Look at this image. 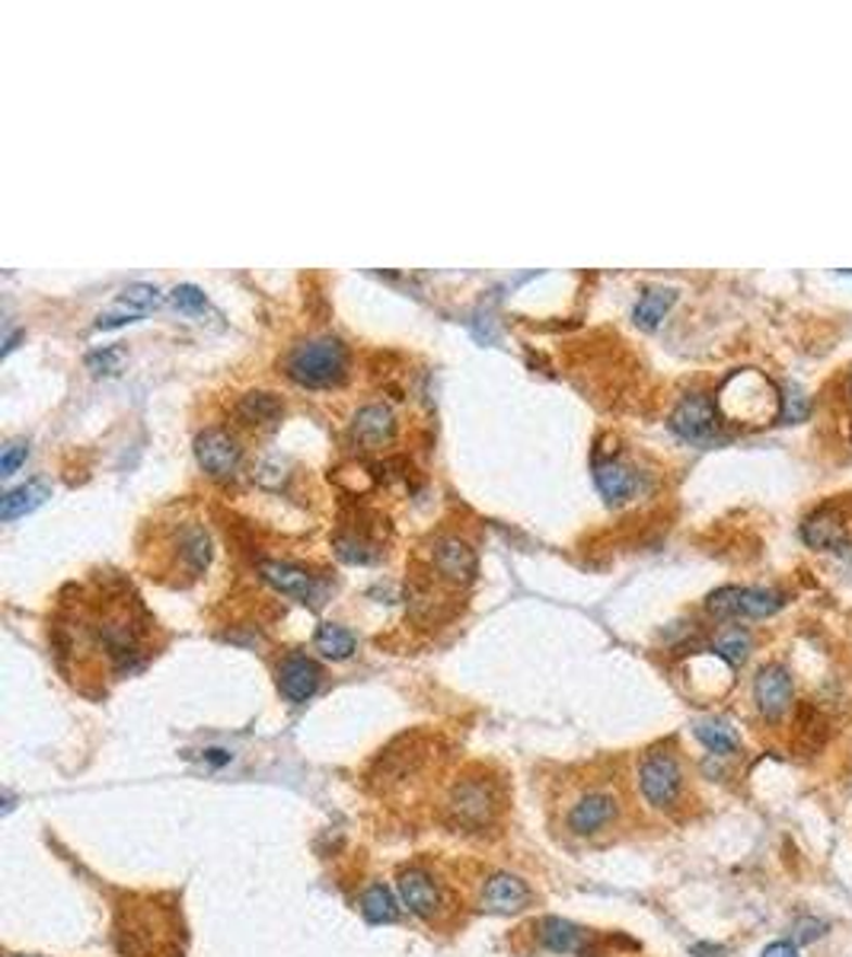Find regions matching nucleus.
<instances>
[{"label": "nucleus", "mask_w": 852, "mask_h": 957, "mask_svg": "<svg viewBox=\"0 0 852 957\" xmlns=\"http://www.w3.org/2000/svg\"><path fill=\"white\" fill-rule=\"evenodd\" d=\"M712 651L719 658H725L732 667H738V664H745L747 651H750V636H747L745 629H725L722 636L715 638Z\"/></svg>", "instance_id": "a878e982"}, {"label": "nucleus", "mask_w": 852, "mask_h": 957, "mask_svg": "<svg viewBox=\"0 0 852 957\" xmlns=\"http://www.w3.org/2000/svg\"><path fill=\"white\" fill-rule=\"evenodd\" d=\"M393 431H396L393 412H390L386 406H380V403L358 409V416H355V422H352V434H355L361 444H368V447H380L383 441L393 437Z\"/></svg>", "instance_id": "a211bd4d"}, {"label": "nucleus", "mask_w": 852, "mask_h": 957, "mask_svg": "<svg viewBox=\"0 0 852 957\" xmlns=\"http://www.w3.org/2000/svg\"><path fill=\"white\" fill-rule=\"evenodd\" d=\"M195 460L212 478H230L240 470L243 447L220 428H208L195 437Z\"/></svg>", "instance_id": "423d86ee"}, {"label": "nucleus", "mask_w": 852, "mask_h": 957, "mask_svg": "<svg viewBox=\"0 0 852 957\" xmlns=\"http://www.w3.org/2000/svg\"><path fill=\"white\" fill-rule=\"evenodd\" d=\"M594 482H597V492L610 501V505H623L626 498L636 495L639 488V478L630 467L616 463V460H597L594 463Z\"/></svg>", "instance_id": "f3484780"}, {"label": "nucleus", "mask_w": 852, "mask_h": 957, "mask_svg": "<svg viewBox=\"0 0 852 957\" xmlns=\"http://www.w3.org/2000/svg\"><path fill=\"white\" fill-rule=\"evenodd\" d=\"M29 457V444L26 441H10L3 447V457H0V476H13Z\"/></svg>", "instance_id": "c756f323"}, {"label": "nucleus", "mask_w": 852, "mask_h": 957, "mask_svg": "<svg viewBox=\"0 0 852 957\" xmlns=\"http://www.w3.org/2000/svg\"><path fill=\"white\" fill-rule=\"evenodd\" d=\"M361 913H365V919L373 922V926H390V922L399 919V901H396V894L386 884H371L361 894Z\"/></svg>", "instance_id": "5701e85b"}, {"label": "nucleus", "mask_w": 852, "mask_h": 957, "mask_svg": "<svg viewBox=\"0 0 852 957\" xmlns=\"http://www.w3.org/2000/svg\"><path fill=\"white\" fill-rule=\"evenodd\" d=\"M259 575H263L275 590H281L284 597H294V600L310 603V607H320L322 603L326 587H322V582L317 575H310V572L301 569V565L266 559V562H259Z\"/></svg>", "instance_id": "0eeeda50"}, {"label": "nucleus", "mask_w": 852, "mask_h": 957, "mask_svg": "<svg viewBox=\"0 0 852 957\" xmlns=\"http://www.w3.org/2000/svg\"><path fill=\"white\" fill-rule=\"evenodd\" d=\"M52 498V485L46 478H29L16 488H10L0 501V521H16V518H26L33 514L36 508H42L46 501Z\"/></svg>", "instance_id": "dca6fc26"}, {"label": "nucleus", "mask_w": 852, "mask_h": 957, "mask_svg": "<svg viewBox=\"0 0 852 957\" xmlns=\"http://www.w3.org/2000/svg\"><path fill=\"white\" fill-rule=\"evenodd\" d=\"M692 735H696L699 744L705 747V750H712L715 756H732V753H738V747H741L738 731H735L732 722H725V718H702V722H696Z\"/></svg>", "instance_id": "412c9836"}, {"label": "nucleus", "mask_w": 852, "mask_h": 957, "mask_svg": "<svg viewBox=\"0 0 852 957\" xmlns=\"http://www.w3.org/2000/svg\"><path fill=\"white\" fill-rule=\"evenodd\" d=\"M783 607H786V594L770 590V587H722V590L709 594V600H705V610L722 620H732V616L766 620V616L779 613Z\"/></svg>", "instance_id": "7ed1b4c3"}, {"label": "nucleus", "mask_w": 852, "mask_h": 957, "mask_svg": "<svg viewBox=\"0 0 852 957\" xmlns=\"http://www.w3.org/2000/svg\"><path fill=\"white\" fill-rule=\"evenodd\" d=\"M345 368H348L345 345L339 339H332V335L297 345L284 361L288 377L294 383H301V386H310V390H322V386L339 383L345 377Z\"/></svg>", "instance_id": "f257e3e1"}, {"label": "nucleus", "mask_w": 852, "mask_h": 957, "mask_svg": "<svg viewBox=\"0 0 852 957\" xmlns=\"http://www.w3.org/2000/svg\"><path fill=\"white\" fill-rule=\"evenodd\" d=\"M314 645H317V651H320L322 658H329V661H345V658L355 654V636L348 629L335 626V623H322L320 629H317Z\"/></svg>", "instance_id": "b1692460"}, {"label": "nucleus", "mask_w": 852, "mask_h": 957, "mask_svg": "<svg viewBox=\"0 0 852 957\" xmlns=\"http://www.w3.org/2000/svg\"><path fill=\"white\" fill-rule=\"evenodd\" d=\"M205 760H212L214 766H224V763H230V753L227 750H208Z\"/></svg>", "instance_id": "473e14b6"}, {"label": "nucleus", "mask_w": 852, "mask_h": 957, "mask_svg": "<svg viewBox=\"0 0 852 957\" xmlns=\"http://www.w3.org/2000/svg\"><path fill=\"white\" fill-rule=\"evenodd\" d=\"M616 811H620V804L610 792H587L569 811V830L575 837H594L616 820Z\"/></svg>", "instance_id": "1a4fd4ad"}, {"label": "nucleus", "mask_w": 852, "mask_h": 957, "mask_svg": "<svg viewBox=\"0 0 852 957\" xmlns=\"http://www.w3.org/2000/svg\"><path fill=\"white\" fill-rule=\"evenodd\" d=\"M161 304V291L154 284H131L118 294V301L109 307L106 314L97 317V329H115V326H125V322H138L141 317H148L154 307Z\"/></svg>", "instance_id": "ddd939ff"}, {"label": "nucleus", "mask_w": 852, "mask_h": 957, "mask_svg": "<svg viewBox=\"0 0 852 957\" xmlns=\"http://www.w3.org/2000/svg\"><path fill=\"white\" fill-rule=\"evenodd\" d=\"M808 412H811V403H808L804 390H801V386H796V383H789V386H786V396H783L779 419H783L786 425H792V422L808 419Z\"/></svg>", "instance_id": "cd10ccee"}, {"label": "nucleus", "mask_w": 852, "mask_h": 957, "mask_svg": "<svg viewBox=\"0 0 852 957\" xmlns=\"http://www.w3.org/2000/svg\"><path fill=\"white\" fill-rule=\"evenodd\" d=\"M753 699H756V709L766 722H779L789 705H792V677L786 667L779 664H770L756 674L753 680Z\"/></svg>", "instance_id": "6e6552de"}, {"label": "nucleus", "mask_w": 852, "mask_h": 957, "mask_svg": "<svg viewBox=\"0 0 852 957\" xmlns=\"http://www.w3.org/2000/svg\"><path fill=\"white\" fill-rule=\"evenodd\" d=\"M122 361H125V348H103V352L87 355V368L93 373H106V377L122 371Z\"/></svg>", "instance_id": "c85d7f7f"}, {"label": "nucleus", "mask_w": 852, "mask_h": 957, "mask_svg": "<svg viewBox=\"0 0 852 957\" xmlns=\"http://www.w3.org/2000/svg\"><path fill=\"white\" fill-rule=\"evenodd\" d=\"M284 416V403L275 393H246L237 403V419L243 425L253 428H271Z\"/></svg>", "instance_id": "aec40b11"}, {"label": "nucleus", "mask_w": 852, "mask_h": 957, "mask_svg": "<svg viewBox=\"0 0 852 957\" xmlns=\"http://www.w3.org/2000/svg\"><path fill=\"white\" fill-rule=\"evenodd\" d=\"M169 304L179 310V314H189V317H205L208 310V297L205 291H199L195 284H179L169 291Z\"/></svg>", "instance_id": "bb28decb"}, {"label": "nucleus", "mask_w": 852, "mask_h": 957, "mask_svg": "<svg viewBox=\"0 0 852 957\" xmlns=\"http://www.w3.org/2000/svg\"><path fill=\"white\" fill-rule=\"evenodd\" d=\"M639 789L641 798L651 807H658V811L674 807L684 792V769H681L677 756L667 750L645 753V760L639 763Z\"/></svg>", "instance_id": "20e7f679"}, {"label": "nucleus", "mask_w": 852, "mask_h": 957, "mask_svg": "<svg viewBox=\"0 0 852 957\" xmlns=\"http://www.w3.org/2000/svg\"><path fill=\"white\" fill-rule=\"evenodd\" d=\"M320 677L317 661H310L307 654H288L278 667V690L288 702L301 705V702L314 699V692L320 690Z\"/></svg>", "instance_id": "f8f14e48"}, {"label": "nucleus", "mask_w": 852, "mask_h": 957, "mask_svg": "<svg viewBox=\"0 0 852 957\" xmlns=\"http://www.w3.org/2000/svg\"><path fill=\"white\" fill-rule=\"evenodd\" d=\"M760 957H801V955L792 942H773V945H766V948H763V955Z\"/></svg>", "instance_id": "2f4dec72"}, {"label": "nucleus", "mask_w": 852, "mask_h": 957, "mask_svg": "<svg viewBox=\"0 0 852 957\" xmlns=\"http://www.w3.org/2000/svg\"><path fill=\"white\" fill-rule=\"evenodd\" d=\"M182 559L192 565V572H205L212 562V539L202 527H192L182 536Z\"/></svg>", "instance_id": "393cba45"}, {"label": "nucleus", "mask_w": 852, "mask_h": 957, "mask_svg": "<svg viewBox=\"0 0 852 957\" xmlns=\"http://www.w3.org/2000/svg\"><path fill=\"white\" fill-rule=\"evenodd\" d=\"M671 431L687 444H715L722 437L715 403L705 393H687L671 412Z\"/></svg>", "instance_id": "39448f33"}, {"label": "nucleus", "mask_w": 852, "mask_h": 957, "mask_svg": "<svg viewBox=\"0 0 852 957\" xmlns=\"http://www.w3.org/2000/svg\"><path fill=\"white\" fill-rule=\"evenodd\" d=\"M539 945L552 955H590V932H585L582 926L569 922V919H559V916H549L539 922Z\"/></svg>", "instance_id": "4468645a"}, {"label": "nucleus", "mask_w": 852, "mask_h": 957, "mask_svg": "<svg viewBox=\"0 0 852 957\" xmlns=\"http://www.w3.org/2000/svg\"><path fill=\"white\" fill-rule=\"evenodd\" d=\"M434 565L444 578L457 582V585H467L473 575H476V552L457 539V536H444L434 543Z\"/></svg>", "instance_id": "2eb2a0df"}, {"label": "nucleus", "mask_w": 852, "mask_h": 957, "mask_svg": "<svg viewBox=\"0 0 852 957\" xmlns=\"http://www.w3.org/2000/svg\"><path fill=\"white\" fill-rule=\"evenodd\" d=\"M801 539L811 549H843L847 546V531L834 511H817L801 524Z\"/></svg>", "instance_id": "6ab92c4d"}, {"label": "nucleus", "mask_w": 852, "mask_h": 957, "mask_svg": "<svg viewBox=\"0 0 852 957\" xmlns=\"http://www.w3.org/2000/svg\"><path fill=\"white\" fill-rule=\"evenodd\" d=\"M447 817L460 830H485L498 811V798L488 779H460L447 795Z\"/></svg>", "instance_id": "f03ea898"}, {"label": "nucleus", "mask_w": 852, "mask_h": 957, "mask_svg": "<svg viewBox=\"0 0 852 957\" xmlns=\"http://www.w3.org/2000/svg\"><path fill=\"white\" fill-rule=\"evenodd\" d=\"M674 301H677V291H671V288H648L639 297L636 310H633L636 326H641V329H658L661 319L667 317V310L674 307Z\"/></svg>", "instance_id": "4be33fe9"}, {"label": "nucleus", "mask_w": 852, "mask_h": 957, "mask_svg": "<svg viewBox=\"0 0 852 957\" xmlns=\"http://www.w3.org/2000/svg\"><path fill=\"white\" fill-rule=\"evenodd\" d=\"M23 339V332H13V335H7V345H3V355H10L13 348H16V342Z\"/></svg>", "instance_id": "72a5a7b5"}, {"label": "nucleus", "mask_w": 852, "mask_h": 957, "mask_svg": "<svg viewBox=\"0 0 852 957\" xmlns=\"http://www.w3.org/2000/svg\"><path fill=\"white\" fill-rule=\"evenodd\" d=\"M527 904H531V888H527V881H521L518 875L495 871V875L482 884L480 906L485 913L511 916V913H521Z\"/></svg>", "instance_id": "9b49d317"}, {"label": "nucleus", "mask_w": 852, "mask_h": 957, "mask_svg": "<svg viewBox=\"0 0 852 957\" xmlns=\"http://www.w3.org/2000/svg\"><path fill=\"white\" fill-rule=\"evenodd\" d=\"M824 932H827V922H821V919H814V916H799V919H796V942H799V945L817 942Z\"/></svg>", "instance_id": "7c9ffc66"}, {"label": "nucleus", "mask_w": 852, "mask_h": 957, "mask_svg": "<svg viewBox=\"0 0 852 957\" xmlns=\"http://www.w3.org/2000/svg\"><path fill=\"white\" fill-rule=\"evenodd\" d=\"M396 891H399V901L403 906L412 913V916H419V919H437V913H441V891H437V884L431 881V875L422 871V868H409V871H399V881H396Z\"/></svg>", "instance_id": "9d476101"}]
</instances>
